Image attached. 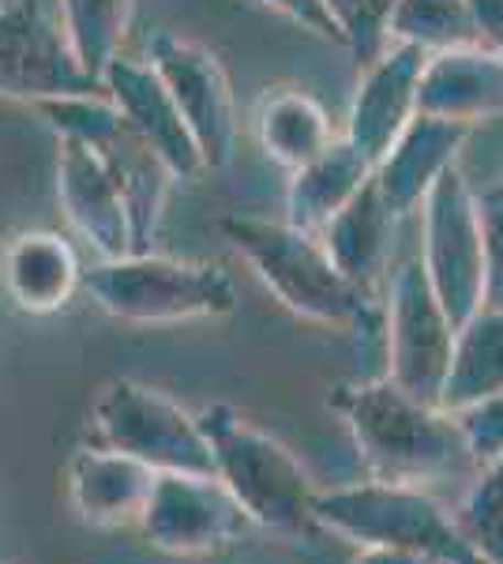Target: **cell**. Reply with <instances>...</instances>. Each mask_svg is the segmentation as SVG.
<instances>
[{
    "mask_svg": "<svg viewBox=\"0 0 503 564\" xmlns=\"http://www.w3.org/2000/svg\"><path fill=\"white\" fill-rule=\"evenodd\" d=\"M335 411L346 417L369 478L428 489L433 481L466 478L481 470L459 414L420 403L391 377L342 384Z\"/></svg>",
    "mask_w": 503,
    "mask_h": 564,
    "instance_id": "obj_1",
    "label": "cell"
},
{
    "mask_svg": "<svg viewBox=\"0 0 503 564\" xmlns=\"http://www.w3.org/2000/svg\"><path fill=\"white\" fill-rule=\"evenodd\" d=\"M218 230L289 313L324 327H342V332L383 335V302L364 294L357 282L338 271L319 234L241 212L226 215Z\"/></svg>",
    "mask_w": 503,
    "mask_h": 564,
    "instance_id": "obj_2",
    "label": "cell"
},
{
    "mask_svg": "<svg viewBox=\"0 0 503 564\" xmlns=\"http://www.w3.org/2000/svg\"><path fill=\"white\" fill-rule=\"evenodd\" d=\"M196 417L210 441V452H215L218 478L226 481V489L255 527H267L286 539H300L313 531V505L319 489L286 444L255 430L226 403L207 406Z\"/></svg>",
    "mask_w": 503,
    "mask_h": 564,
    "instance_id": "obj_3",
    "label": "cell"
},
{
    "mask_svg": "<svg viewBox=\"0 0 503 564\" xmlns=\"http://www.w3.org/2000/svg\"><path fill=\"white\" fill-rule=\"evenodd\" d=\"M316 527L350 539L361 550L383 545V550H409L440 564H484L470 542L462 539L455 512L420 486H398V481H353L316 494L313 505Z\"/></svg>",
    "mask_w": 503,
    "mask_h": 564,
    "instance_id": "obj_4",
    "label": "cell"
},
{
    "mask_svg": "<svg viewBox=\"0 0 503 564\" xmlns=\"http://www.w3.org/2000/svg\"><path fill=\"white\" fill-rule=\"evenodd\" d=\"M84 290L98 308L128 324H181L230 316L237 308L233 275L218 263L128 252L84 271Z\"/></svg>",
    "mask_w": 503,
    "mask_h": 564,
    "instance_id": "obj_5",
    "label": "cell"
},
{
    "mask_svg": "<svg viewBox=\"0 0 503 564\" xmlns=\"http://www.w3.org/2000/svg\"><path fill=\"white\" fill-rule=\"evenodd\" d=\"M34 109L50 121V129L68 140L87 143L102 159V166L124 193L128 223H132V252H151V241L166 215V199L173 188V170L162 162V154L151 148V140L106 98L76 95V98H50L34 102Z\"/></svg>",
    "mask_w": 503,
    "mask_h": 564,
    "instance_id": "obj_6",
    "label": "cell"
},
{
    "mask_svg": "<svg viewBox=\"0 0 503 564\" xmlns=\"http://www.w3.org/2000/svg\"><path fill=\"white\" fill-rule=\"evenodd\" d=\"M90 444L147 463L158 475H218L196 414L140 380H109L90 411Z\"/></svg>",
    "mask_w": 503,
    "mask_h": 564,
    "instance_id": "obj_7",
    "label": "cell"
},
{
    "mask_svg": "<svg viewBox=\"0 0 503 564\" xmlns=\"http://www.w3.org/2000/svg\"><path fill=\"white\" fill-rule=\"evenodd\" d=\"M420 218H425V241L417 260L444 313L455 327H462L484 297V234L478 193L459 166H451L428 188Z\"/></svg>",
    "mask_w": 503,
    "mask_h": 564,
    "instance_id": "obj_8",
    "label": "cell"
},
{
    "mask_svg": "<svg viewBox=\"0 0 503 564\" xmlns=\"http://www.w3.org/2000/svg\"><path fill=\"white\" fill-rule=\"evenodd\" d=\"M459 327L433 294L420 260L398 263L383 297V343H387V377L420 403L444 406L451 377Z\"/></svg>",
    "mask_w": 503,
    "mask_h": 564,
    "instance_id": "obj_9",
    "label": "cell"
},
{
    "mask_svg": "<svg viewBox=\"0 0 503 564\" xmlns=\"http://www.w3.org/2000/svg\"><path fill=\"white\" fill-rule=\"evenodd\" d=\"M95 79L72 53L61 15L45 0H4L0 4V98L50 102V98L98 95Z\"/></svg>",
    "mask_w": 503,
    "mask_h": 564,
    "instance_id": "obj_10",
    "label": "cell"
},
{
    "mask_svg": "<svg viewBox=\"0 0 503 564\" xmlns=\"http://www.w3.org/2000/svg\"><path fill=\"white\" fill-rule=\"evenodd\" d=\"M147 61L177 102L188 132L196 135L207 170H222L237 148V102L222 61L207 45L173 31L151 34Z\"/></svg>",
    "mask_w": 503,
    "mask_h": 564,
    "instance_id": "obj_11",
    "label": "cell"
},
{
    "mask_svg": "<svg viewBox=\"0 0 503 564\" xmlns=\"http://www.w3.org/2000/svg\"><path fill=\"white\" fill-rule=\"evenodd\" d=\"M135 527L154 550L199 557L233 545L252 520L218 475H158Z\"/></svg>",
    "mask_w": 503,
    "mask_h": 564,
    "instance_id": "obj_12",
    "label": "cell"
},
{
    "mask_svg": "<svg viewBox=\"0 0 503 564\" xmlns=\"http://www.w3.org/2000/svg\"><path fill=\"white\" fill-rule=\"evenodd\" d=\"M102 90L128 121L151 140V148L162 154V162L173 170L177 181H196L207 174V162L199 154L196 135L188 132L177 102L162 84V76L151 68L147 57H124L117 53L102 68Z\"/></svg>",
    "mask_w": 503,
    "mask_h": 564,
    "instance_id": "obj_13",
    "label": "cell"
},
{
    "mask_svg": "<svg viewBox=\"0 0 503 564\" xmlns=\"http://www.w3.org/2000/svg\"><path fill=\"white\" fill-rule=\"evenodd\" d=\"M420 68H425V53L414 45H387L372 65H364L342 135L372 162V170L417 117Z\"/></svg>",
    "mask_w": 503,
    "mask_h": 564,
    "instance_id": "obj_14",
    "label": "cell"
},
{
    "mask_svg": "<svg viewBox=\"0 0 503 564\" xmlns=\"http://www.w3.org/2000/svg\"><path fill=\"white\" fill-rule=\"evenodd\" d=\"M57 196L68 223L98 257L117 260L132 252V223H128L121 185L87 143L68 140V135H61Z\"/></svg>",
    "mask_w": 503,
    "mask_h": 564,
    "instance_id": "obj_15",
    "label": "cell"
},
{
    "mask_svg": "<svg viewBox=\"0 0 503 564\" xmlns=\"http://www.w3.org/2000/svg\"><path fill=\"white\" fill-rule=\"evenodd\" d=\"M466 140H470V124L417 113L402 129L398 140L391 143V151L376 162V170H372V181H376L383 204L398 218L417 212L425 204L428 188L459 162Z\"/></svg>",
    "mask_w": 503,
    "mask_h": 564,
    "instance_id": "obj_16",
    "label": "cell"
},
{
    "mask_svg": "<svg viewBox=\"0 0 503 564\" xmlns=\"http://www.w3.org/2000/svg\"><path fill=\"white\" fill-rule=\"evenodd\" d=\"M417 113L478 124L503 117V57L484 45L425 57L417 84Z\"/></svg>",
    "mask_w": 503,
    "mask_h": 564,
    "instance_id": "obj_17",
    "label": "cell"
},
{
    "mask_svg": "<svg viewBox=\"0 0 503 564\" xmlns=\"http://www.w3.org/2000/svg\"><path fill=\"white\" fill-rule=\"evenodd\" d=\"M0 282L23 313H57L84 286V263L57 230H23L0 252Z\"/></svg>",
    "mask_w": 503,
    "mask_h": 564,
    "instance_id": "obj_18",
    "label": "cell"
},
{
    "mask_svg": "<svg viewBox=\"0 0 503 564\" xmlns=\"http://www.w3.org/2000/svg\"><path fill=\"white\" fill-rule=\"evenodd\" d=\"M158 470L113 448H79L68 459V494L76 512L95 527H135L147 508Z\"/></svg>",
    "mask_w": 503,
    "mask_h": 564,
    "instance_id": "obj_19",
    "label": "cell"
},
{
    "mask_svg": "<svg viewBox=\"0 0 503 564\" xmlns=\"http://www.w3.org/2000/svg\"><path fill=\"white\" fill-rule=\"evenodd\" d=\"M395 226L398 215L383 204L376 181L357 193L350 204L338 212L331 223L319 230V241L331 252L346 279L357 282L364 294L376 297V286L387 275L391 263V245H395Z\"/></svg>",
    "mask_w": 503,
    "mask_h": 564,
    "instance_id": "obj_20",
    "label": "cell"
},
{
    "mask_svg": "<svg viewBox=\"0 0 503 564\" xmlns=\"http://www.w3.org/2000/svg\"><path fill=\"white\" fill-rule=\"evenodd\" d=\"M255 140L267 159L286 166L289 174L305 162L319 159L338 140L324 102L300 87H267L252 113Z\"/></svg>",
    "mask_w": 503,
    "mask_h": 564,
    "instance_id": "obj_21",
    "label": "cell"
},
{
    "mask_svg": "<svg viewBox=\"0 0 503 564\" xmlns=\"http://www.w3.org/2000/svg\"><path fill=\"white\" fill-rule=\"evenodd\" d=\"M369 181L372 162L346 135H338L319 159L305 162V166L289 174L286 223H294L297 230L319 234Z\"/></svg>",
    "mask_w": 503,
    "mask_h": 564,
    "instance_id": "obj_22",
    "label": "cell"
},
{
    "mask_svg": "<svg viewBox=\"0 0 503 564\" xmlns=\"http://www.w3.org/2000/svg\"><path fill=\"white\" fill-rule=\"evenodd\" d=\"M492 395H503V313L500 308H478L459 327V339H455L444 411L455 414Z\"/></svg>",
    "mask_w": 503,
    "mask_h": 564,
    "instance_id": "obj_23",
    "label": "cell"
},
{
    "mask_svg": "<svg viewBox=\"0 0 503 564\" xmlns=\"http://www.w3.org/2000/svg\"><path fill=\"white\" fill-rule=\"evenodd\" d=\"M391 45H414L425 57L481 45L478 23L466 0H398L387 23Z\"/></svg>",
    "mask_w": 503,
    "mask_h": 564,
    "instance_id": "obj_24",
    "label": "cell"
},
{
    "mask_svg": "<svg viewBox=\"0 0 503 564\" xmlns=\"http://www.w3.org/2000/svg\"><path fill=\"white\" fill-rule=\"evenodd\" d=\"M132 4L135 0H57L72 53L95 79H102V68L121 53L128 23H132Z\"/></svg>",
    "mask_w": 503,
    "mask_h": 564,
    "instance_id": "obj_25",
    "label": "cell"
},
{
    "mask_svg": "<svg viewBox=\"0 0 503 564\" xmlns=\"http://www.w3.org/2000/svg\"><path fill=\"white\" fill-rule=\"evenodd\" d=\"M455 523L484 564H503V456L481 463L466 486Z\"/></svg>",
    "mask_w": 503,
    "mask_h": 564,
    "instance_id": "obj_26",
    "label": "cell"
},
{
    "mask_svg": "<svg viewBox=\"0 0 503 564\" xmlns=\"http://www.w3.org/2000/svg\"><path fill=\"white\" fill-rule=\"evenodd\" d=\"M327 12L338 26V39L350 45L357 65H372L383 50H387V23L398 0H324Z\"/></svg>",
    "mask_w": 503,
    "mask_h": 564,
    "instance_id": "obj_27",
    "label": "cell"
},
{
    "mask_svg": "<svg viewBox=\"0 0 503 564\" xmlns=\"http://www.w3.org/2000/svg\"><path fill=\"white\" fill-rule=\"evenodd\" d=\"M481 234H484V297L481 308L503 313V181L478 193Z\"/></svg>",
    "mask_w": 503,
    "mask_h": 564,
    "instance_id": "obj_28",
    "label": "cell"
},
{
    "mask_svg": "<svg viewBox=\"0 0 503 564\" xmlns=\"http://www.w3.org/2000/svg\"><path fill=\"white\" fill-rule=\"evenodd\" d=\"M455 414H459L462 430L470 436L473 456L481 463L503 456V395L481 399V403L462 406V411H455Z\"/></svg>",
    "mask_w": 503,
    "mask_h": 564,
    "instance_id": "obj_29",
    "label": "cell"
},
{
    "mask_svg": "<svg viewBox=\"0 0 503 564\" xmlns=\"http://www.w3.org/2000/svg\"><path fill=\"white\" fill-rule=\"evenodd\" d=\"M260 4L274 8V12L286 15L289 23L305 26V31L319 34V39L342 42V39H338V26H335V20H331V12H327L324 0H260Z\"/></svg>",
    "mask_w": 503,
    "mask_h": 564,
    "instance_id": "obj_30",
    "label": "cell"
},
{
    "mask_svg": "<svg viewBox=\"0 0 503 564\" xmlns=\"http://www.w3.org/2000/svg\"><path fill=\"white\" fill-rule=\"evenodd\" d=\"M470 15L478 23L481 45L503 57V0H466Z\"/></svg>",
    "mask_w": 503,
    "mask_h": 564,
    "instance_id": "obj_31",
    "label": "cell"
},
{
    "mask_svg": "<svg viewBox=\"0 0 503 564\" xmlns=\"http://www.w3.org/2000/svg\"><path fill=\"white\" fill-rule=\"evenodd\" d=\"M353 564H440L425 553H409V550H383V545H369V550L357 553Z\"/></svg>",
    "mask_w": 503,
    "mask_h": 564,
    "instance_id": "obj_32",
    "label": "cell"
}]
</instances>
